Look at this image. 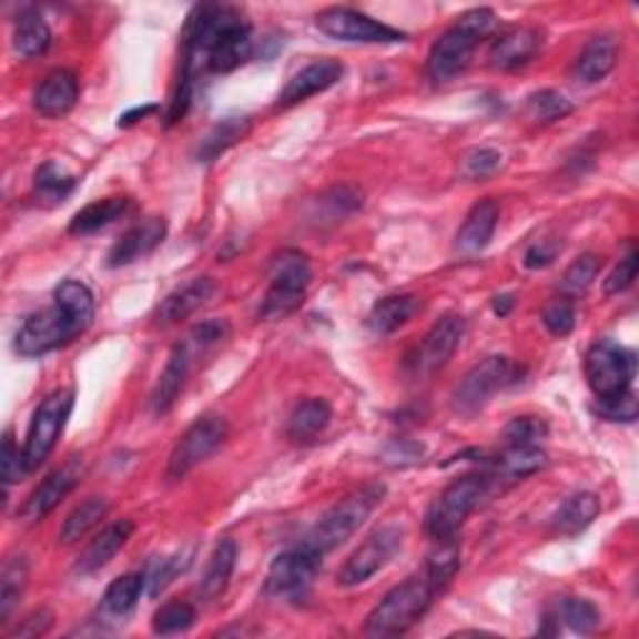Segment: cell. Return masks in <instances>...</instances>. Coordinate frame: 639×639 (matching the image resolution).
<instances>
[{
    "mask_svg": "<svg viewBox=\"0 0 639 639\" xmlns=\"http://www.w3.org/2000/svg\"><path fill=\"white\" fill-rule=\"evenodd\" d=\"M497 16L489 8H473L457 18L453 28L439 36L427 55V75L435 83H449V80L465 73L473 60L477 45L495 33Z\"/></svg>",
    "mask_w": 639,
    "mask_h": 639,
    "instance_id": "cell-1",
    "label": "cell"
},
{
    "mask_svg": "<svg viewBox=\"0 0 639 639\" xmlns=\"http://www.w3.org/2000/svg\"><path fill=\"white\" fill-rule=\"evenodd\" d=\"M385 495L387 487L383 483H367L353 489V493L337 499V503L317 519L315 527L305 535L303 545L320 557L333 552L335 547L347 542V539L365 525V519L375 513V507L383 505Z\"/></svg>",
    "mask_w": 639,
    "mask_h": 639,
    "instance_id": "cell-2",
    "label": "cell"
},
{
    "mask_svg": "<svg viewBox=\"0 0 639 639\" xmlns=\"http://www.w3.org/2000/svg\"><path fill=\"white\" fill-rule=\"evenodd\" d=\"M437 595L435 585L429 582L425 572L419 577H409L407 582L397 585L379 599L373 612L365 619L367 637H397L413 629L419 619L427 615Z\"/></svg>",
    "mask_w": 639,
    "mask_h": 639,
    "instance_id": "cell-3",
    "label": "cell"
},
{
    "mask_svg": "<svg viewBox=\"0 0 639 639\" xmlns=\"http://www.w3.org/2000/svg\"><path fill=\"white\" fill-rule=\"evenodd\" d=\"M495 475H465L447 485L427 509L425 529L433 539L457 537L467 517L483 503Z\"/></svg>",
    "mask_w": 639,
    "mask_h": 639,
    "instance_id": "cell-4",
    "label": "cell"
},
{
    "mask_svg": "<svg viewBox=\"0 0 639 639\" xmlns=\"http://www.w3.org/2000/svg\"><path fill=\"white\" fill-rule=\"evenodd\" d=\"M313 280L310 260L300 250H280L270 263V285L265 290L260 317L283 320L305 303V293Z\"/></svg>",
    "mask_w": 639,
    "mask_h": 639,
    "instance_id": "cell-5",
    "label": "cell"
},
{
    "mask_svg": "<svg viewBox=\"0 0 639 639\" xmlns=\"http://www.w3.org/2000/svg\"><path fill=\"white\" fill-rule=\"evenodd\" d=\"M637 357L629 347L599 339L585 355V377L597 399H612L632 393Z\"/></svg>",
    "mask_w": 639,
    "mask_h": 639,
    "instance_id": "cell-6",
    "label": "cell"
},
{
    "mask_svg": "<svg viewBox=\"0 0 639 639\" xmlns=\"http://www.w3.org/2000/svg\"><path fill=\"white\" fill-rule=\"evenodd\" d=\"M519 375H523V369L513 359L503 355L485 357L453 389V409L463 417H475L483 413L499 389L515 385Z\"/></svg>",
    "mask_w": 639,
    "mask_h": 639,
    "instance_id": "cell-7",
    "label": "cell"
},
{
    "mask_svg": "<svg viewBox=\"0 0 639 639\" xmlns=\"http://www.w3.org/2000/svg\"><path fill=\"white\" fill-rule=\"evenodd\" d=\"M73 405H75L73 389H55V393H50L43 403L38 405L33 419H30L23 447L28 475L36 473V469L50 457V453H53L58 437L63 435L70 413H73Z\"/></svg>",
    "mask_w": 639,
    "mask_h": 639,
    "instance_id": "cell-8",
    "label": "cell"
},
{
    "mask_svg": "<svg viewBox=\"0 0 639 639\" xmlns=\"http://www.w3.org/2000/svg\"><path fill=\"white\" fill-rule=\"evenodd\" d=\"M83 333L85 327L65 307L53 303V307L38 310V313L26 317V323L20 325L16 335V349L23 357H40L73 343Z\"/></svg>",
    "mask_w": 639,
    "mask_h": 639,
    "instance_id": "cell-9",
    "label": "cell"
},
{
    "mask_svg": "<svg viewBox=\"0 0 639 639\" xmlns=\"http://www.w3.org/2000/svg\"><path fill=\"white\" fill-rule=\"evenodd\" d=\"M225 437H227V423L223 417L205 415L195 419V423L185 429V435L178 439L173 453H170L165 477L170 483L183 479L190 469H195L200 463H205V459L225 443Z\"/></svg>",
    "mask_w": 639,
    "mask_h": 639,
    "instance_id": "cell-10",
    "label": "cell"
},
{
    "mask_svg": "<svg viewBox=\"0 0 639 639\" xmlns=\"http://www.w3.org/2000/svg\"><path fill=\"white\" fill-rule=\"evenodd\" d=\"M315 26L323 30L325 36L345 40V43L389 45L407 40L403 30L379 23V20L359 13V10L353 8H327L323 13H317Z\"/></svg>",
    "mask_w": 639,
    "mask_h": 639,
    "instance_id": "cell-11",
    "label": "cell"
},
{
    "mask_svg": "<svg viewBox=\"0 0 639 639\" xmlns=\"http://www.w3.org/2000/svg\"><path fill=\"white\" fill-rule=\"evenodd\" d=\"M403 537L405 532L397 525L379 527L377 532L369 535L365 542L347 557V562L337 572V585L357 587L367 582L369 577H375L379 569L389 565V559L397 555V549L403 547Z\"/></svg>",
    "mask_w": 639,
    "mask_h": 639,
    "instance_id": "cell-12",
    "label": "cell"
},
{
    "mask_svg": "<svg viewBox=\"0 0 639 639\" xmlns=\"http://www.w3.org/2000/svg\"><path fill=\"white\" fill-rule=\"evenodd\" d=\"M465 337V320L459 315H445L429 327L423 343L415 347V353L407 357V367L415 375L425 377L443 369L449 359H453L455 349L459 347Z\"/></svg>",
    "mask_w": 639,
    "mask_h": 639,
    "instance_id": "cell-13",
    "label": "cell"
},
{
    "mask_svg": "<svg viewBox=\"0 0 639 639\" xmlns=\"http://www.w3.org/2000/svg\"><path fill=\"white\" fill-rule=\"evenodd\" d=\"M320 562L323 557L313 549L300 542L297 547H290L285 552H280L273 565H270L265 575L263 592L270 597H285V595H297L313 582V577L317 575Z\"/></svg>",
    "mask_w": 639,
    "mask_h": 639,
    "instance_id": "cell-14",
    "label": "cell"
},
{
    "mask_svg": "<svg viewBox=\"0 0 639 639\" xmlns=\"http://www.w3.org/2000/svg\"><path fill=\"white\" fill-rule=\"evenodd\" d=\"M80 475H83V465L78 463V457L70 459L63 467H58L55 473H50L43 483L28 495L23 507L18 509V517L28 525L45 519L60 505V499H65L73 493V487L80 483Z\"/></svg>",
    "mask_w": 639,
    "mask_h": 639,
    "instance_id": "cell-15",
    "label": "cell"
},
{
    "mask_svg": "<svg viewBox=\"0 0 639 639\" xmlns=\"http://www.w3.org/2000/svg\"><path fill=\"white\" fill-rule=\"evenodd\" d=\"M343 73H345V68L339 60H333V58L315 60V63H310L307 68H303L300 73H295L287 80V85L283 88V93H280L277 98V105L290 108V105L303 103V100L313 98L317 93H325L327 88L339 83Z\"/></svg>",
    "mask_w": 639,
    "mask_h": 639,
    "instance_id": "cell-16",
    "label": "cell"
},
{
    "mask_svg": "<svg viewBox=\"0 0 639 639\" xmlns=\"http://www.w3.org/2000/svg\"><path fill=\"white\" fill-rule=\"evenodd\" d=\"M539 50H542V33L537 28H509L489 45V65L497 70H517L527 65Z\"/></svg>",
    "mask_w": 639,
    "mask_h": 639,
    "instance_id": "cell-17",
    "label": "cell"
},
{
    "mask_svg": "<svg viewBox=\"0 0 639 639\" xmlns=\"http://www.w3.org/2000/svg\"><path fill=\"white\" fill-rule=\"evenodd\" d=\"M168 223L163 217L140 220L133 227H128L125 233L120 235L118 243L110 247L108 267H125L130 263H135L138 257L153 253V250L163 243Z\"/></svg>",
    "mask_w": 639,
    "mask_h": 639,
    "instance_id": "cell-18",
    "label": "cell"
},
{
    "mask_svg": "<svg viewBox=\"0 0 639 639\" xmlns=\"http://www.w3.org/2000/svg\"><path fill=\"white\" fill-rule=\"evenodd\" d=\"M78 93H80V85H78V78L73 70L58 68V70H50V73L40 80V85L36 88V95H33V105L40 115L60 118L73 110Z\"/></svg>",
    "mask_w": 639,
    "mask_h": 639,
    "instance_id": "cell-19",
    "label": "cell"
},
{
    "mask_svg": "<svg viewBox=\"0 0 639 639\" xmlns=\"http://www.w3.org/2000/svg\"><path fill=\"white\" fill-rule=\"evenodd\" d=\"M193 355H190V349L185 343H178L173 347V353H170L165 369L160 373L158 377V385L153 389V395H150V409H153L155 415H165L173 409V405L178 403L180 393H183L185 387V379L190 375V367H193Z\"/></svg>",
    "mask_w": 639,
    "mask_h": 639,
    "instance_id": "cell-20",
    "label": "cell"
},
{
    "mask_svg": "<svg viewBox=\"0 0 639 639\" xmlns=\"http://www.w3.org/2000/svg\"><path fill=\"white\" fill-rule=\"evenodd\" d=\"M133 529L135 525L130 523V519H118V523L100 529V535L90 539V545L83 549V552H80L75 562V572L80 577H85V575L98 572V569H103L110 559H113L120 549L128 545Z\"/></svg>",
    "mask_w": 639,
    "mask_h": 639,
    "instance_id": "cell-21",
    "label": "cell"
},
{
    "mask_svg": "<svg viewBox=\"0 0 639 639\" xmlns=\"http://www.w3.org/2000/svg\"><path fill=\"white\" fill-rule=\"evenodd\" d=\"M215 293L213 277H195L170 293L163 303L155 310V323L158 325H175L180 320H185L203 307Z\"/></svg>",
    "mask_w": 639,
    "mask_h": 639,
    "instance_id": "cell-22",
    "label": "cell"
},
{
    "mask_svg": "<svg viewBox=\"0 0 639 639\" xmlns=\"http://www.w3.org/2000/svg\"><path fill=\"white\" fill-rule=\"evenodd\" d=\"M617 58H619V48L615 38H609V36L592 38L582 48V53L577 55L572 65V78L582 85H595L599 83V80H605L609 73H612L617 65Z\"/></svg>",
    "mask_w": 639,
    "mask_h": 639,
    "instance_id": "cell-23",
    "label": "cell"
},
{
    "mask_svg": "<svg viewBox=\"0 0 639 639\" xmlns=\"http://www.w3.org/2000/svg\"><path fill=\"white\" fill-rule=\"evenodd\" d=\"M497 223H499L497 200L493 197L479 200V203L467 213L463 227H459L457 247L467 255H475L479 250H485L495 235Z\"/></svg>",
    "mask_w": 639,
    "mask_h": 639,
    "instance_id": "cell-24",
    "label": "cell"
},
{
    "mask_svg": "<svg viewBox=\"0 0 639 639\" xmlns=\"http://www.w3.org/2000/svg\"><path fill=\"white\" fill-rule=\"evenodd\" d=\"M333 419V407L323 397H307L297 403L287 417V437L295 445H310L325 433Z\"/></svg>",
    "mask_w": 639,
    "mask_h": 639,
    "instance_id": "cell-25",
    "label": "cell"
},
{
    "mask_svg": "<svg viewBox=\"0 0 639 639\" xmlns=\"http://www.w3.org/2000/svg\"><path fill=\"white\" fill-rule=\"evenodd\" d=\"M237 559V545L235 539H220L217 547L210 555V562L205 567V575L200 579V597L203 602H215V599L223 597V592L230 585V577H233Z\"/></svg>",
    "mask_w": 639,
    "mask_h": 639,
    "instance_id": "cell-26",
    "label": "cell"
},
{
    "mask_svg": "<svg viewBox=\"0 0 639 639\" xmlns=\"http://www.w3.org/2000/svg\"><path fill=\"white\" fill-rule=\"evenodd\" d=\"M599 509V497L595 493H577L572 497H567L552 517V529L562 537H575L595 523Z\"/></svg>",
    "mask_w": 639,
    "mask_h": 639,
    "instance_id": "cell-27",
    "label": "cell"
},
{
    "mask_svg": "<svg viewBox=\"0 0 639 639\" xmlns=\"http://www.w3.org/2000/svg\"><path fill=\"white\" fill-rule=\"evenodd\" d=\"M417 297L415 295H387L377 300L367 315V327L375 335H393L395 329L407 325L413 315L417 313Z\"/></svg>",
    "mask_w": 639,
    "mask_h": 639,
    "instance_id": "cell-28",
    "label": "cell"
},
{
    "mask_svg": "<svg viewBox=\"0 0 639 639\" xmlns=\"http://www.w3.org/2000/svg\"><path fill=\"white\" fill-rule=\"evenodd\" d=\"M130 207L128 197H103L95 200V203L85 205L83 210H78L70 220V235H93L98 230H103L108 225H113L115 220L123 217Z\"/></svg>",
    "mask_w": 639,
    "mask_h": 639,
    "instance_id": "cell-29",
    "label": "cell"
},
{
    "mask_svg": "<svg viewBox=\"0 0 639 639\" xmlns=\"http://www.w3.org/2000/svg\"><path fill=\"white\" fill-rule=\"evenodd\" d=\"M50 28L45 23V18L36 13V10H26L20 13L16 20V30H13V48L18 55L23 58H36L43 55L50 48Z\"/></svg>",
    "mask_w": 639,
    "mask_h": 639,
    "instance_id": "cell-30",
    "label": "cell"
},
{
    "mask_svg": "<svg viewBox=\"0 0 639 639\" xmlns=\"http://www.w3.org/2000/svg\"><path fill=\"white\" fill-rule=\"evenodd\" d=\"M250 133V120L247 118H227L223 123H217L210 133L203 138V143L197 145V160L200 163H213L215 158L225 153L227 148H233Z\"/></svg>",
    "mask_w": 639,
    "mask_h": 639,
    "instance_id": "cell-31",
    "label": "cell"
},
{
    "mask_svg": "<svg viewBox=\"0 0 639 639\" xmlns=\"http://www.w3.org/2000/svg\"><path fill=\"white\" fill-rule=\"evenodd\" d=\"M30 577L28 559L23 555H13L6 559L3 572H0V622H8L13 615L20 595L26 592Z\"/></svg>",
    "mask_w": 639,
    "mask_h": 639,
    "instance_id": "cell-32",
    "label": "cell"
},
{
    "mask_svg": "<svg viewBox=\"0 0 639 639\" xmlns=\"http://www.w3.org/2000/svg\"><path fill=\"white\" fill-rule=\"evenodd\" d=\"M145 582H148L145 575L140 572H128L113 579L103 595V612L113 617H125L133 612L140 595H143Z\"/></svg>",
    "mask_w": 639,
    "mask_h": 639,
    "instance_id": "cell-33",
    "label": "cell"
},
{
    "mask_svg": "<svg viewBox=\"0 0 639 639\" xmlns=\"http://www.w3.org/2000/svg\"><path fill=\"white\" fill-rule=\"evenodd\" d=\"M108 499L105 497H88L80 503L73 513L65 517L63 527H60V542L73 545L78 539H83L90 529H93L100 519L108 515Z\"/></svg>",
    "mask_w": 639,
    "mask_h": 639,
    "instance_id": "cell-34",
    "label": "cell"
},
{
    "mask_svg": "<svg viewBox=\"0 0 639 639\" xmlns=\"http://www.w3.org/2000/svg\"><path fill=\"white\" fill-rule=\"evenodd\" d=\"M493 465L497 475L507 479H523L542 469L547 465V455L542 447H505V453H499Z\"/></svg>",
    "mask_w": 639,
    "mask_h": 639,
    "instance_id": "cell-35",
    "label": "cell"
},
{
    "mask_svg": "<svg viewBox=\"0 0 639 639\" xmlns=\"http://www.w3.org/2000/svg\"><path fill=\"white\" fill-rule=\"evenodd\" d=\"M459 569V542L457 537L435 539V549L427 557L425 577L435 585V589H445Z\"/></svg>",
    "mask_w": 639,
    "mask_h": 639,
    "instance_id": "cell-36",
    "label": "cell"
},
{
    "mask_svg": "<svg viewBox=\"0 0 639 639\" xmlns=\"http://www.w3.org/2000/svg\"><path fill=\"white\" fill-rule=\"evenodd\" d=\"M78 185V180L68 173L65 168H60L58 163H45L38 168L36 180H33V193L43 203H63V200L73 193Z\"/></svg>",
    "mask_w": 639,
    "mask_h": 639,
    "instance_id": "cell-37",
    "label": "cell"
},
{
    "mask_svg": "<svg viewBox=\"0 0 639 639\" xmlns=\"http://www.w3.org/2000/svg\"><path fill=\"white\" fill-rule=\"evenodd\" d=\"M549 435V425L539 415H523L509 419L505 427V445L507 447H542Z\"/></svg>",
    "mask_w": 639,
    "mask_h": 639,
    "instance_id": "cell-38",
    "label": "cell"
},
{
    "mask_svg": "<svg viewBox=\"0 0 639 639\" xmlns=\"http://www.w3.org/2000/svg\"><path fill=\"white\" fill-rule=\"evenodd\" d=\"M557 619H565L567 627L579 635L595 632V629L602 625V615H599V609L582 597H565L557 607Z\"/></svg>",
    "mask_w": 639,
    "mask_h": 639,
    "instance_id": "cell-39",
    "label": "cell"
},
{
    "mask_svg": "<svg viewBox=\"0 0 639 639\" xmlns=\"http://www.w3.org/2000/svg\"><path fill=\"white\" fill-rule=\"evenodd\" d=\"M572 113V103L557 90H537L527 98V115L535 120V123H557V120H565Z\"/></svg>",
    "mask_w": 639,
    "mask_h": 639,
    "instance_id": "cell-40",
    "label": "cell"
},
{
    "mask_svg": "<svg viewBox=\"0 0 639 639\" xmlns=\"http://www.w3.org/2000/svg\"><path fill=\"white\" fill-rule=\"evenodd\" d=\"M230 337V325H227V320H203V323L195 325L193 329H190L187 337L183 339V343L187 345L190 349V355L193 357H200V355H205L210 353V349L217 347V345H223L225 339Z\"/></svg>",
    "mask_w": 639,
    "mask_h": 639,
    "instance_id": "cell-41",
    "label": "cell"
},
{
    "mask_svg": "<svg viewBox=\"0 0 639 639\" xmlns=\"http://www.w3.org/2000/svg\"><path fill=\"white\" fill-rule=\"evenodd\" d=\"M195 625V607L190 602H168L153 617L155 635H180Z\"/></svg>",
    "mask_w": 639,
    "mask_h": 639,
    "instance_id": "cell-42",
    "label": "cell"
},
{
    "mask_svg": "<svg viewBox=\"0 0 639 639\" xmlns=\"http://www.w3.org/2000/svg\"><path fill=\"white\" fill-rule=\"evenodd\" d=\"M599 270H602V257L595 255V253L579 255V257L575 260V263L565 270L562 290H565L567 295L585 293V290L597 280Z\"/></svg>",
    "mask_w": 639,
    "mask_h": 639,
    "instance_id": "cell-43",
    "label": "cell"
},
{
    "mask_svg": "<svg viewBox=\"0 0 639 639\" xmlns=\"http://www.w3.org/2000/svg\"><path fill=\"white\" fill-rule=\"evenodd\" d=\"M542 323L549 329V335L567 337L577 325V307L569 297H557L545 307Z\"/></svg>",
    "mask_w": 639,
    "mask_h": 639,
    "instance_id": "cell-44",
    "label": "cell"
},
{
    "mask_svg": "<svg viewBox=\"0 0 639 639\" xmlns=\"http://www.w3.org/2000/svg\"><path fill=\"white\" fill-rule=\"evenodd\" d=\"M0 469H3V483L13 485L20 483L28 475L26 457L20 453V447L16 445L13 433H6L3 437V457H0Z\"/></svg>",
    "mask_w": 639,
    "mask_h": 639,
    "instance_id": "cell-45",
    "label": "cell"
},
{
    "mask_svg": "<svg viewBox=\"0 0 639 639\" xmlns=\"http://www.w3.org/2000/svg\"><path fill=\"white\" fill-rule=\"evenodd\" d=\"M499 165H503V155L497 153L493 148H483V150H473L465 158V178L469 180H483L495 175Z\"/></svg>",
    "mask_w": 639,
    "mask_h": 639,
    "instance_id": "cell-46",
    "label": "cell"
},
{
    "mask_svg": "<svg viewBox=\"0 0 639 639\" xmlns=\"http://www.w3.org/2000/svg\"><path fill=\"white\" fill-rule=\"evenodd\" d=\"M597 413L609 423H635L637 419V397L635 393H627L622 397L612 399H597Z\"/></svg>",
    "mask_w": 639,
    "mask_h": 639,
    "instance_id": "cell-47",
    "label": "cell"
},
{
    "mask_svg": "<svg viewBox=\"0 0 639 639\" xmlns=\"http://www.w3.org/2000/svg\"><path fill=\"white\" fill-rule=\"evenodd\" d=\"M635 280H637V253L632 247L622 260H619V265L605 280V293L607 295L625 293V290L635 285Z\"/></svg>",
    "mask_w": 639,
    "mask_h": 639,
    "instance_id": "cell-48",
    "label": "cell"
},
{
    "mask_svg": "<svg viewBox=\"0 0 639 639\" xmlns=\"http://www.w3.org/2000/svg\"><path fill=\"white\" fill-rule=\"evenodd\" d=\"M183 569V562H180V557H168V559H160L158 567L150 572L148 579V595L150 597H158L163 589L173 582V577Z\"/></svg>",
    "mask_w": 639,
    "mask_h": 639,
    "instance_id": "cell-49",
    "label": "cell"
},
{
    "mask_svg": "<svg viewBox=\"0 0 639 639\" xmlns=\"http://www.w3.org/2000/svg\"><path fill=\"white\" fill-rule=\"evenodd\" d=\"M557 253H562V243H557V240H539V243L527 247L525 267L539 270V267L552 265Z\"/></svg>",
    "mask_w": 639,
    "mask_h": 639,
    "instance_id": "cell-50",
    "label": "cell"
},
{
    "mask_svg": "<svg viewBox=\"0 0 639 639\" xmlns=\"http://www.w3.org/2000/svg\"><path fill=\"white\" fill-rule=\"evenodd\" d=\"M50 627H53V615H50L48 609H36L33 615H28L23 622L10 632V637H40L45 635Z\"/></svg>",
    "mask_w": 639,
    "mask_h": 639,
    "instance_id": "cell-51",
    "label": "cell"
},
{
    "mask_svg": "<svg viewBox=\"0 0 639 639\" xmlns=\"http://www.w3.org/2000/svg\"><path fill=\"white\" fill-rule=\"evenodd\" d=\"M155 110H158V105H145V108H135V110H130V113H125L123 118L118 120V125H123V128L133 125V123H138V120H143L145 115L155 113Z\"/></svg>",
    "mask_w": 639,
    "mask_h": 639,
    "instance_id": "cell-52",
    "label": "cell"
},
{
    "mask_svg": "<svg viewBox=\"0 0 639 639\" xmlns=\"http://www.w3.org/2000/svg\"><path fill=\"white\" fill-rule=\"evenodd\" d=\"M513 307H515V297L513 295H497L493 300V310H495V315H499V317L509 315V310H513Z\"/></svg>",
    "mask_w": 639,
    "mask_h": 639,
    "instance_id": "cell-53",
    "label": "cell"
}]
</instances>
